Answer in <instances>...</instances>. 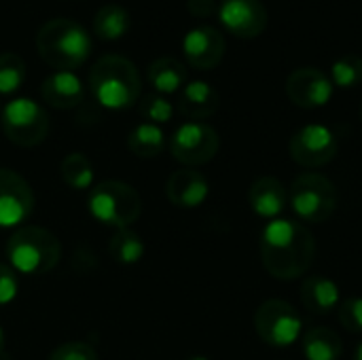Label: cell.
<instances>
[{
    "label": "cell",
    "instance_id": "7c38bea8",
    "mask_svg": "<svg viewBox=\"0 0 362 360\" xmlns=\"http://www.w3.org/2000/svg\"><path fill=\"white\" fill-rule=\"evenodd\" d=\"M34 210V193L23 176L8 168H0V227H17L25 223Z\"/></svg>",
    "mask_w": 362,
    "mask_h": 360
},
{
    "label": "cell",
    "instance_id": "52a82bcc",
    "mask_svg": "<svg viewBox=\"0 0 362 360\" xmlns=\"http://www.w3.org/2000/svg\"><path fill=\"white\" fill-rule=\"evenodd\" d=\"M4 136L23 149L38 146L49 134V117L40 104L30 98H15L0 112Z\"/></svg>",
    "mask_w": 362,
    "mask_h": 360
},
{
    "label": "cell",
    "instance_id": "ffe728a7",
    "mask_svg": "<svg viewBox=\"0 0 362 360\" xmlns=\"http://www.w3.org/2000/svg\"><path fill=\"white\" fill-rule=\"evenodd\" d=\"M146 79L153 85L155 93L172 95L187 85V68L176 57H159L148 66Z\"/></svg>",
    "mask_w": 362,
    "mask_h": 360
},
{
    "label": "cell",
    "instance_id": "d590c367",
    "mask_svg": "<svg viewBox=\"0 0 362 360\" xmlns=\"http://www.w3.org/2000/svg\"><path fill=\"white\" fill-rule=\"evenodd\" d=\"M361 119H362V102H361Z\"/></svg>",
    "mask_w": 362,
    "mask_h": 360
},
{
    "label": "cell",
    "instance_id": "d6a6232c",
    "mask_svg": "<svg viewBox=\"0 0 362 360\" xmlns=\"http://www.w3.org/2000/svg\"><path fill=\"white\" fill-rule=\"evenodd\" d=\"M0 356H4V333L0 329Z\"/></svg>",
    "mask_w": 362,
    "mask_h": 360
},
{
    "label": "cell",
    "instance_id": "484cf974",
    "mask_svg": "<svg viewBox=\"0 0 362 360\" xmlns=\"http://www.w3.org/2000/svg\"><path fill=\"white\" fill-rule=\"evenodd\" d=\"M331 83L339 89H352L362 83V57L361 55H344L331 66Z\"/></svg>",
    "mask_w": 362,
    "mask_h": 360
},
{
    "label": "cell",
    "instance_id": "30bf717a",
    "mask_svg": "<svg viewBox=\"0 0 362 360\" xmlns=\"http://www.w3.org/2000/svg\"><path fill=\"white\" fill-rule=\"evenodd\" d=\"M337 151L339 144L335 134L322 123H308L299 127L288 142L291 159L301 168H312V170L331 163L337 157Z\"/></svg>",
    "mask_w": 362,
    "mask_h": 360
},
{
    "label": "cell",
    "instance_id": "ba28073f",
    "mask_svg": "<svg viewBox=\"0 0 362 360\" xmlns=\"http://www.w3.org/2000/svg\"><path fill=\"white\" fill-rule=\"evenodd\" d=\"M257 335L272 348H291L301 337V316L284 299H267L255 314Z\"/></svg>",
    "mask_w": 362,
    "mask_h": 360
},
{
    "label": "cell",
    "instance_id": "7402d4cb",
    "mask_svg": "<svg viewBox=\"0 0 362 360\" xmlns=\"http://www.w3.org/2000/svg\"><path fill=\"white\" fill-rule=\"evenodd\" d=\"M127 146L136 157L151 159V157H157L165 149V134H163V129L159 125L140 123L138 127H134L129 132Z\"/></svg>",
    "mask_w": 362,
    "mask_h": 360
},
{
    "label": "cell",
    "instance_id": "8992f818",
    "mask_svg": "<svg viewBox=\"0 0 362 360\" xmlns=\"http://www.w3.org/2000/svg\"><path fill=\"white\" fill-rule=\"evenodd\" d=\"M288 204L301 223L320 225L337 210V189L331 178L318 172L299 174L288 189Z\"/></svg>",
    "mask_w": 362,
    "mask_h": 360
},
{
    "label": "cell",
    "instance_id": "f1b7e54d",
    "mask_svg": "<svg viewBox=\"0 0 362 360\" xmlns=\"http://www.w3.org/2000/svg\"><path fill=\"white\" fill-rule=\"evenodd\" d=\"M337 316L350 333H362V297H350L341 301L337 308Z\"/></svg>",
    "mask_w": 362,
    "mask_h": 360
},
{
    "label": "cell",
    "instance_id": "8d00e7d4",
    "mask_svg": "<svg viewBox=\"0 0 362 360\" xmlns=\"http://www.w3.org/2000/svg\"><path fill=\"white\" fill-rule=\"evenodd\" d=\"M0 112H2V106H0Z\"/></svg>",
    "mask_w": 362,
    "mask_h": 360
},
{
    "label": "cell",
    "instance_id": "1f68e13d",
    "mask_svg": "<svg viewBox=\"0 0 362 360\" xmlns=\"http://www.w3.org/2000/svg\"><path fill=\"white\" fill-rule=\"evenodd\" d=\"M187 8L193 17H210L218 11L216 0H187Z\"/></svg>",
    "mask_w": 362,
    "mask_h": 360
},
{
    "label": "cell",
    "instance_id": "277c9868",
    "mask_svg": "<svg viewBox=\"0 0 362 360\" xmlns=\"http://www.w3.org/2000/svg\"><path fill=\"white\" fill-rule=\"evenodd\" d=\"M11 269L23 276H42L51 272L62 257L59 240L42 227H19L6 242Z\"/></svg>",
    "mask_w": 362,
    "mask_h": 360
},
{
    "label": "cell",
    "instance_id": "836d02e7",
    "mask_svg": "<svg viewBox=\"0 0 362 360\" xmlns=\"http://www.w3.org/2000/svg\"><path fill=\"white\" fill-rule=\"evenodd\" d=\"M354 360H362V344L356 348V352H354Z\"/></svg>",
    "mask_w": 362,
    "mask_h": 360
},
{
    "label": "cell",
    "instance_id": "603a6c76",
    "mask_svg": "<svg viewBox=\"0 0 362 360\" xmlns=\"http://www.w3.org/2000/svg\"><path fill=\"white\" fill-rule=\"evenodd\" d=\"M93 30L104 40H117L129 30V13L119 4H106L95 13Z\"/></svg>",
    "mask_w": 362,
    "mask_h": 360
},
{
    "label": "cell",
    "instance_id": "4316f807",
    "mask_svg": "<svg viewBox=\"0 0 362 360\" xmlns=\"http://www.w3.org/2000/svg\"><path fill=\"white\" fill-rule=\"evenodd\" d=\"M25 81V64L15 53H0V95H13Z\"/></svg>",
    "mask_w": 362,
    "mask_h": 360
},
{
    "label": "cell",
    "instance_id": "d4e9b609",
    "mask_svg": "<svg viewBox=\"0 0 362 360\" xmlns=\"http://www.w3.org/2000/svg\"><path fill=\"white\" fill-rule=\"evenodd\" d=\"M62 180L74 191H87L93 185V166L83 153H70L59 166Z\"/></svg>",
    "mask_w": 362,
    "mask_h": 360
},
{
    "label": "cell",
    "instance_id": "7a4b0ae2",
    "mask_svg": "<svg viewBox=\"0 0 362 360\" xmlns=\"http://www.w3.org/2000/svg\"><path fill=\"white\" fill-rule=\"evenodd\" d=\"M89 89L95 102L108 110H123L136 104L142 91L138 68L123 55H102L89 70Z\"/></svg>",
    "mask_w": 362,
    "mask_h": 360
},
{
    "label": "cell",
    "instance_id": "cb8c5ba5",
    "mask_svg": "<svg viewBox=\"0 0 362 360\" xmlns=\"http://www.w3.org/2000/svg\"><path fill=\"white\" fill-rule=\"evenodd\" d=\"M108 252L117 263L134 265L144 257V242L129 227L127 229H115V233L108 242Z\"/></svg>",
    "mask_w": 362,
    "mask_h": 360
},
{
    "label": "cell",
    "instance_id": "6da1fadb",
    "mask_svg": "<svg viewBox=\"0 0 362 360\" xmlns=\"http://www.w3.org/2000/svg\"><path fill=\"white\" fill-rule=\"evenodd\" d=\"M316 259V238L295 221H269L261 233V261L276 280L291 282L308 274Z\"/></svg>",
    "mask_w": 362,
    "mask_h": 360
},
{
    "label": "cell",
    "instance_id": "8fae6325",
    "mask_svg": "<svg viewBox=\"0 0 362 360\" xmlns=\"http://www.w3.org/2000/svg\"><path fill=\"white\" fill-rule=\"evenodd\" d=\"M218 19L238 38H257L267 30L269 13L263 0H221Z\"/></svg>",
    "mask_w": 362,
    "mask_h": 360
},
{
    "label": "cell",
    "instance_id": "ac0fdd59",
    "mask_svg": "<svg viewBox=\"0 0 362 360\" xmlns=\"http://www.w3.org/2000/svg\"><path fill=\"white\" fill-rule=\"evenodd\" d=\"M40 93H42V100L57 110L74 108L85 98L81 79L74 72H64V70L49 74L40 85Z\"/></svg>",
    "mask_w": 362,
    "mask_h": 360
},
{
    "label": "cell",
    "instance_id": "e0dca14e",
    "mask_svg": "<svg viewBox=\"0 0 362 360\" xmlns=\"http://www.w3.org/2000/svg\"><path fill=\"white\" fill-rule=\"evenodd\" d=\"M218 104H221L218 91L206 81L187 83L178 95V112L191 121L210 119L218 110Z\"/></svg>",
    "mask_w": 362,
    "mask_h": 360
},
{
    "label": "cell",
    "instance_id": "d6986e66",
    "mask_svg": "<svg viewBox=\"0 0 362 360\" xmlns=\"http://www.w3.org/2000/svg\"><path fill=\"white\" fill-rule=\"evenodd\" d=\"M301 303L310 314L325 316L339 308L341 293L335 280L325 276H310L301 284Z\"/></svg>",
    "mask_w": 362,
    "mask_h": 360
},
{
    "label": "cell",
    "instance_id": "5b68a950",
    "mask_svg": "<svg viewBox=\"0 0 362 360\" xmlns=\"http://www.w3.org/2000/svg\"><path fill=\"white\" fill-rule=\"evenodd\" d=\"M87 206L91 216L112 229H127L142 212L138 191L121 180H104L89 189Z\"/></svg>",
    "mask_w": 362,
    "mask_h": 360
},
{
    "label": "cell",
    "instance_id": "83f0119b",
    "mask_svg": "<svg viewBox=\"0 0 362 360\" xmlns=\"http://www.w3.org/2000/svg\"><path fill=\"white\" fill-rule=\"evenodd\" d=\"M140 115L146 119V123H153V125H161V123H168L172 117H174V106L172 102L165 98V95H159V93H148L140 100V106H138Z\"/></svg>",
    "mask_w": 362,
    "mask_h": 360
},
{
    "label": "cell",
    "instance_id": "3957f363",
    "mask_svg": "<svg viewBox=\"0 0 362 360\" xmlns=\"http://www.w3.org/2000/svg\"><path fill=\"white\" fill-rule=\"evenodd\" d=\"M36 49L42 62L51 68L72 72L87 62L91 53V38L81 23L57 17L42 23L36 34Z\"/></svg>",
    "mask_w": 362,
    "mask_h": 360
},
{
    "label": "cell",
    "instance_id": "f546056e",
    "mask_svg": "<svg viewBox=\"0 0 362 360\" xmlns=\"http://www.w3.org/2000/svg\"><path fill=\"white\" fill-rule=\"evenodd\" d=\"M47 360H98V352L85 342H68L55 348Z\"/></svg>",
    "mask_w": 362,
    "mask_h": 360
},
{
    "label": "cell",
    "instance_id": "5bb4252c",
    "mask_svg": "<svg viewBox=\"0 0 362 360\" xmlns=\"http://www.w3.org/2000/svg\"><path fill=\"white\" fill-rule=\"evenodd\" d=\"M227 51L225 36L212 25H195L182 38V53L195 70L216 68Z\"/></svg>",
    "mask_w": 362,
    "mask_h": 360
},
{
    "label": "cell",
    "instance_id": "4dcf8cb0",
    "mask_svg": "<svg viewBox=\"0 0 362 360\" xmlns=\"http://www.w3.org/2000/svg\"><path fill=\"white\" fill-rule=\"evenodd\" d=\"M17 291H19V282L15 272L8 265L0 263V308L8 306L17 297Z\"/></svg>",
    "mask_w": 362,
    "mask_h": 360
},
{
    "label": "cell",
    "instance_id": "2e32d148",
    "mask_svg": "<svg viewBox=\"0 0 362 360\" xmlns=\"http://www.w3.org/2000/svg\"><path fill=\"white\" fill-rule=\"evenodd\" d=\"M248 202L257 216L276 221L288 204V189L276 176H261L250 185Z\"/></svg>",
    "mask_w": 362,
    "mask_h": 360
},
{
    "label": "cell",
    "instance_id": "44dd1931",
    "mask_svg": "<svg viewBox=\"0 0 362 360\" xmlns=\"http://www.w3.org/2000/svg\"><path fill=\"white\" fill-rule=\"evenodd\" d=\"M305 360H339L344 354L341 337L329 327H314L301 339Z\"/></svg>",
    "mask_w": 362,
    "mask_h": 360
},
{
    "label": "cell",
    "instance_id": "9c48e42d",
    "mask_svg": "<svg viewBox=\"0 0 362 360\" xmlns=\"http://www.w3.org/2000/svg\"><path fill=\"white\" fill-rule=\"evenodd\" d=\"M221 138L216 129L204 121L182 123L170 140L172 157L185 168H197L212 161L218 153Z\"/></svg>",
    "mask_w": 362,
    "mask_h": 360
},
{
    "label": "cell",
    "instance_id": "9a60e30c",
    "mask_svg": "<svg viewBox=\"0 0 362 360\" xmlns=\"http://www.w3.org/2000/svg\"><path fill=\"white\" fill-rule=\"evenodd\" d=\"M208 193H210L208 178L202 172H197L195 168L176 170L165 182L168 199L180 210L199 208L208 199Z\"/></svg>",
    "mask_w": 362,
    "mask_h": 360
},
{
    "label": "cell",
    "instance_id": "4fadbf2b",
    "mask_svg": "<svg viewBox=\"0 0 362 360\" xmlns=\"http://www.w3.org/2000/svg\"><path fill=\"white\" fill-rule=\"evenodd\" d=\"M333 83L320 68L303 66L288 74L286 95L299 108H322L333 98Z\"/></svg>",
    "mask_w": 362,
    "mask_h": 360
},
{
    "label": "cell",
    "instance_id": "e575fe53",
    "mask_svg": "<svg viewBox=\"0 0 362 360\" xmlns=\"http://www.w3.org/2000/svg\"><path fill=\"white\" fill-rule=\"evenodd\" d=\"M189 360H210V359H206V356H191Z\"/></svg>",
    "mask_w": 362,
    "mask_h": 360
}]
</instances>
